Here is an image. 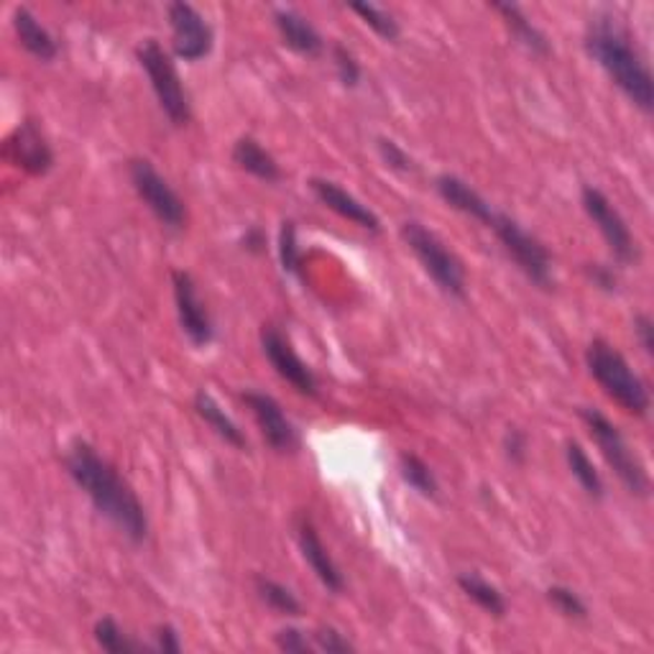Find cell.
<instances>
[{
	"mask_svg": "<svg viewBox=\"0 0 654 654\" xmlns=\"http://www.w3.org/2000/svg\"><path fill=\"white\" fill-rule=\"evenodd\" d=\"M65 468L100 517L111 521L126 540L141 544L149 537V517H146L141 498L90 443L74 440L69 445Z\"/></svg>",
	"mask_w": 654,
	"mask_h": 654,
	"instance_id": "6da1fadb",
	"label": "cell"
},
{
	"mask_svg": "<svg viewBox=\"0 0 654 654\" xmlns=\"http://www.w3.org/2000/svg\"><path fill=\"white\" fill-rule=\"evenodd\" d=\"M586 51L642 113L650 115L654 111V80L650 65L613 15L590 19L586 28Z\"/></svg>",
	"mask_w": 654,
	"mask_h": 654,
	"instance_id": "7a4b0ae2",
	"label": "cell"
},
{
	"mask_svg": "<svg viewBox=\"0 0 654 654\" xmlns=\"http://www.w3.org/2000/svg\"><path fill=\"white\" fill-rule=\"evenodd\" d=\"M586 366L590 376H594V381L604 389V394L613 404H619L632 417H647L652 406L650 389L640 379V374H634L629 360L621 356V351L613 348L611 343L601 341V337H596L586 348Z\"/></svg>",
	"mask_w": 654,
	"mask_h": 654,
	"instance_id": "3957f363",
	"label": "cell"
},
{
	"mask_svg": "<svg viewBox=\"0 0 654 654\" xmlns=\"http://www.w3.org/2000/svg\"><path fill=\"white\" fill-rule=\"evenodd\" d=\"M583 425L588 427L590 437L601 450V456L617 479L624 483V489L636 498L650 496V473L640 456L629 448L627 437L621 435V429L613 425V420L606 417L601 410H594V406H583L581 410Z\"/></svg>",
	"mask_w": 654,
	"mask_h": 654,
	"instance_id": "277c9868",
	"label": "cell"
},
{
	"mask_svg": "<svg viewBox=\"0 0 654 654\" xmlns=\"http://www.w3.org/2000/svg\"><path fill=\"white\" fill-rule=\"evenodd\" d=\"M138 65L144 67L146 77H149L153 95L159 100V107L164 111L169 123L176 128H184L192 121V103L184 88L176 65L164 46L157 38H146L144 44H138L136 49Z\"/></svg>",
	"mask_w": 654,
	"mask_h": 654,
	"instance_id": "5b68a950",
	"label": "cell"
},
{
	"mask_svg": "<svg viewBox=\"0 0 654 654\" xmlns=\"http://www.w3.org/2000/svg\"><path fill=\"white\" fill-rule=\"evenodd\" d=\"M402 238L410 245L414 259L420 261L429 279L437 284L443 295L452 299H466V268L460 259L437 238L433 230L422 226L417 220H406L402 226Z\"/></svg>",
	"mask_w": 654,
	"mask_h": 654,
	"instance_id": "8992f818",
	"label": "cell"
},
{
	"mask_svg": "<svg viewBox=\"0 0 654 654\" xmlns=\"http://www.w3.org/2000/svg\"><path fill=\"white\" fill-rule=\"evenodd\" d=\"M491 230L502 243L514 264L519 266V272L527 276L529 282L537 284L540 289H555V274H552V256L540 238L529 233L519 226L517 220L509 218L506 213H496L491 220Z\"/></svg>",
	"mask_w": 654,
	"mask_h": 654,
	"instance_id": "52a82bcc",
	"label": "cell"
},
{
	"mask_svg": "<svg viewBox=\"0 0 654 654\" xmlns=\"http://www.w3.org/2000/svg\"><path fill=\"white\" fill-rule=\"evenodd\" d=\"M128 176L136 195L144 199V205L149 207L161 226L172 230L187 226V205L149 159H130Z\"/></svg>",
	"mask_w": 654,
	"mask_h": 654,
	"instance_id": "ba28073f",
	"label": "cell"
},
{
	"mask_svg": "<svg viewBox=\"0 0 654 654\" xmlns=\"http://www.w3.org/2000/svg\"><path fill=\"white\" fill-rule=\"evenodd\" d=\"M581 203H583V210H586L588 218L594 220V226L601 230V236H604L606 245H609L613 261L621 266L636 264L640 251H636V241H634L632 230H629L627 220L621 218V213L613 207L611 199L606 197V192L594 187V184H586L581 192Z\"/></svg>",
	"mask_w": 654,
	"mask_h": 654,
	"instance_id": "9c48e42d",
	"label": "cell"
},
{
	"mask_svg": "<svg viewBox=\"0 0 654 654\" xmlns=\"http://www.w3.org/2000/svg\"><path fill=\"white\" fill-rule=\"evenodd\" d=\"M169 28H172V49L184 61H199L213 51L215 31L203 13L192 3L174 0L167 5Z\"/></svg>",
	"mask_w": 654,
	"mask_h": 654,
	"instance_id": "30bf717a",
	"label": "cell"
},
{
	"mask_svg": "<svg viewBox=\"0 0 654 654\" xmlns=\"http://www.w3.org/2000/svg\"><path fill=\"white\" fill-rule=\"evenodd\" d=\"M261 351H264V356L268 364H272L274 371L279 374L297 394L318 397V376H314L312 368L299 358L295 345L289 343V337L284 335L279 328L264 325V330H261Z\"/></svg>",
	"mask_w": 654,
	"mask_h": 654,
	"instance_id": "8fae6325",
	"label": "cell"
},
{
	"mask_svg": "<svg viewBox=\"0 0 654 654\" xmlns=\"http://www.w3.org/2000/svg\"><path fill=\"white\" fill-rule=\"evenodd\" d=\"M172 287L182 333L187 335V341L195 345V348H207V345L215 341V328L210 312H207L205 302L199 299L195 279H192L190 272L176 268V272H172Z\"/></svg>",
	"mask_w": 654,
	"mask_h": 654,
	"instance_id": "7c38bea8",
	"label": "cell"
},
{
	"mask_svg": "<svg viewBox=\"0 0 654 654\" xmlns=\"http://www.w3.org/2000/svg\"><path fill=\"white\" fill-rule=\"evenodd\" d=\"M243 402L249 406L253 420L261 429V437H264L266 445L276 452H291L297 450L299 435L291 420L284 414L282 404L276 402L272 394H264V391L249 389L243 391Z\"/></svg>",
	"mask_w": 654,
	"mask_h": 654,
	"instance_id": "4fadbf2b",
	"label": "cell"
},
{
	"mask_svg": "<svg viewBox=\"0 0 654 654\" xmlns=\"http://www.w3.org/2000/svg\"><path fill=\"white\" fill-rule=\"evenodd\" d=\"M5 157L13 167L23 169L31 176H44L51 172L54 167V151L42 128L36 126V121L26 118L11 130V136L5 138Z\"/></svg>",
	"mask_w": 654,
	"mask_h": 654,
	"instance_id": "5bb4252c",
	"label": "cell"
},
{
	"mask_svg": "<svg viewBox=\"0 0 654 654\" xmlns=\"http://www.w3.org/2000/svg\"><path fill=\"white\" fill-rule=\"evenodd\" d=\"M297 542H299V552H302L305 563L310 565V571L314 573L322 586H325L330 594H341L345 588V578L341 573V567L335 565L333 555L322 542V537L318 532V527L312 525V519L307 514H299L297 517Z\"/></svg>",
	"mask_w": 654,
	"mask_h": 654,
	"instance_id": "9a60e30c",
	"label": "cell"
},
{
	"mask_svg": "<svg viewBox=\"0 0 654 654\" xmlns=\"http://www.w3.org/2000/svg\"><path fill=\"white\" fill-rule=\"evenodd\" d=\"M310 190H312V195L328 207V210L341 215L343 220H348V222H353V226L368 230V233H381L379 215H376L368 205L360 203L358 197H353L348 190H343L337 182L314 176V180H310Z\"/></svg>",
	"mask_w": 654,
	"mask_h": 654,
	"instance_id": "2e32d148",
	"label": "cell"
},
{
	"mask_svg": "<svg viewBox=\"0 0 654 654\" xmlns=\"http://www.w3.org/2000/svg\"><path fill=\"white\" fill-rule=\"evenodd\" d=\"M435 190L445 203H448L452 210L468 215V218L483 222V226H491L496 210L486 203V197L481 195L479 190H473L471 184L460 180L456 174H440L435 180Z\"/></svg>",
	"mask_w": 654,
	"mask_h": 654,
	"instance_id": "e0dca14e",
	"label": "cell"
},
{
	"mask_svg": "<svg viewBox=\"0 0 654 654\" xmlns=\"http://www.w3.org/2000/svg\"><path fill=\"white\" fill-rule=\"evenodd\" d=\"M274 26L279 31L282 42L287 49L302 57H318L325 49L320 31L305 19L302 13H297L295 8H276L274 11Z\"/></svg>",
	"mask_w": 654,
	"mask_h": 654,
	"instance_id": "ac0fdd59",
	"label": "cell"
},
{
	"mask_svg": "<svg viewBox=\"0 0 654 654\" xmlns=\"http://www.w3.org/2000/svg\"><path fill=\"white\" fill-rule=\"evenodd\" d=\"M13 31H15V38H19V44L31 54V57H36L42 61H51L59 54L57 38H54L49 31L38 23V19L31 8H26V5L15 8Z\"/></svg>",
	"mask_w": 654,
	"mask_h": 654,
	"instance_id": "d6986e66",
	"label": "cell"
},
{
	"mask_svg": "<svg viewBox=\"0 0 654 654\" xmlns=\"http://www.w3.org/2000/svg\"><path fill=\"white\" fill-rule=\"evenodd\" d=\"M233 164L243 169L245 174L256 176L261 182H279L282 180V167L272 153H268L264 146H261L253 136H241L233 144Z\"/></svg>",
	"mask_w": 654,
	"mask_h": 654,
	"instance_id": "ffe728a7",
	"label": "cell"
},
{
	"mask_svg": "<svg viewBox=\"0 0 654 654\" xmlns=\"http://www.w3.org/2000/svg\"><path fill=\"white\" fill-rule=\"evenodd\" d=\"M195 412L199 414V420H205V425L213 429L220 440H226L228 445H233L236 450H245L249 448V440H245L243 429L236 425V420L222 410L210 391L199 389L195 394Z\"/></svg>",
	"mask_w": 654,
	"mask_h": 654,
	"instance_id": "44dd1931",
	"label": "cell"
},
{
	"mask_svg": "<svg viewBox=\"0 0 654 654\" xmlns=\"http://www.w3.org/2000/svg\"><path fill=\"white\" fill-rule=\"evenodd\" d=\"M494 8V11L502 15V21H504V26L509 28V34L517 38V42L525 46L527 51H532V54H537V57H548V54L552 51V46H550V42H548V36L542 34L540 28L535 26L532 21L527 19L525 15V11H521L519 5H514V3H494L491 5Z\"/></svg>",
	"mask_w": 654,
	"mask_h": 654,
	"instance_id": "7402d4cb",
	"label": "cell"
},
{
	"mask_svg": "<svg viewBox=\"0 0 654 654\" xmlns=\"http://www.w3.org/2000/svg\"><path fill=\"white\" fill-rule=\"evenodd\" d=\"M458 588L471 598V601L489 613L494 619L506 617V598L502 590H498L494 583L481 578L479 573H460L458 575Z\"/></svg>",
	"mask_w": 654,
	"mask_h": 654,
	"instance_id": "603a6c76",
	"label": "cell"
},
{
	"mask_svg": "<svg viewBox=\"0 0 654 654\" xmlns=\"http://www.w3.org/2000/svg\"><path fill=\"white\" fill-rule=\"evenodd\" d=\"M565 460H567V468H571L573 479L581 483L583 491H586V496L601 502V498L606 496L604 479H601V473H598V468L594 466V460H590L586 448H583L581 443L571 440L565 445Z\"/></svg>",
	"mask_w": 654,
	"mask_h": 654,
	"instance_id": "cb8c5ba5",
	"label": "cell"
},
{
	"mask_svg": "<svg viewBox=\"0 0 654 654\" xmlns=\"http://www.w3.org/2000/svg\"><path fill=\"white\" fill-rule=\"evenodd\" d=\"M399 473H402L406 486L417 491L420 496L435 498L437 491H440L435 471L417 456V452H402V456H399Z\"/></svg>",
	"mask_w": 654,
	"mask_h": 654,
	"instance_id": "d4e9b609",
	"label": "cell"
},
{
	"mask_svg": "<svg viewBox=\"0 0 654 654\" xmlns=\"http://www.w3.org/2000/svg\"><path fill=\"white\" fill-rule=\"evenodd\" d=\"M253 586H256V594L261 601H264L272 611L279 613V617H299V613H302L299 598L291 594V588L284 586V583L266 578V575H256V578H253Z\"/></svg>",
	"mask_w": 654,
	"mask_h": 654,
	"instance_id": "484cf974",
	"label": "cell"
},
{
	"mask_svg": "<svg viewBox=\"0 0 654 654\" xmlns=\"http://www.w3.org/2000/svg\"><path fill=\"white\" fill-rule=\"evenodd\" d=\"M92 634H95V642L100 650L111 652V654H136V652H146V647L141 642H136L134 636H128L123 632L118 621L113 617H103L95 621V629H92Z\"/></svg>",
	"mask_w": 654,
	"mask_h": 654,
	"instance_id": "4316f807",
	"label": "cell"
},
{
	"mask_svg": "<svg viewBox=\"0 0 654 654\" xmlns=\"http://www.w3.org/2000/svg\"><path fill=\"white\" fill-rule=\"evenodd\" d=\"M348 8L356 15H360V21H364L366 26L374 31V34H379L383 42H397V38L402 36V26H399V21L389 11H383V8L374 5V3H351Z\"/></svg>",
	"mask_w": 654,
	"mask_h": 654,
	"instance_id": "83f0119b",
	"label": "cell"
},
{
	"mask_svg": "<svg viewBox=\"0 0 654 654\" xmlns=\"http://www.w3.org/2000/svg\"><path fill=\"white\" fill-rule=\"evenodd\" d=\"M279 261L287 274H302V249H299L295 220H284L279 230Z\"/></svg>",
	"mask_w": 654,
	"mask_h": 654,
	"instance_id": "f1b7e54d",
	"label": "cell"
},
{
	"mask_svg": "<svg viewBox=\"0 0 654 654\" xmlns=\"http://www.w3.org/2000/svg\"><path fill=\"white\" fill-rule=\"evenodd\" d=\"M548 601L555 606L558 613H563L565 619H573V621H586L588 619V606L578 594H575L573 588L550 586L548 588Z\"/></svg>",
	"mask_w": 654,
	"mask_h": 654,
	"instance_id": "f546056e",
	"label": "cell"
},
{
	"mask_svg": "<svg viewBox=\"0 0 654 654\" xmlns=\"http://www.w3.org/2000/svg\"><path fill=\"white\" fill-rule=\"evenodd\" d=\"M333 65H335V74H337V80H341L343 88H348V90L358 88L360 74L364 72H360L356 54H353L348 46H343V44L333 46Z\"/></svg>",
	"mask_w": 654,
	"mask_h": 654,
	"instance_id": "4dcf8cb0",
	"label": "cell"
},
{
	"mask_svg": "<svg viewBox=\"0 0 654 654\" xmlns=\"http://www.w3.org/2000/svg\"><path fill=\"white\" fill-rule=\"evenodd\" d=\"M312 642L318 652H328V654L356 652V644H353L343 632H337L335 627H320L318 632L312 634Z\"/></svg>",
	"mask_w": 654,
	"mask_h": 654,
	"instance_id": "1f68e13d",
	"label": "cell"
},
{
	"mask_svg": "<svg viewBox=\"0 0 654 654\" xmlns=\"http://www.w3.org/2000/svg\"><path fill=\"white\" fill-rule=\"evenodd\" d=\"M379 153L381 159L387 161V167L394 169V172L412 174L414 169H417V161H414L397 141H391V138H379Z\"/></svg>",
	"mask_w": 654,
	"mask_h": 654,
	"instance_id": "d6a6232c",
	"label": "cell"
},
{
	"mask_svg": "<svg viewBox=\"0 0 654 654\" xmlns=\"http://www.w3.org/2000/svg\"><path fill=\"white\" fill-rule=\"evenodd\" d=\"M274 642L282 652H289V654L318 652L314 650V642L310 640V636H307L302 629H297V627H287V629H282V632H276Z\"/></svg>",
	"mask_w": 654,
	"mask_h": 654,
	"instance_id": "836d02e7",
	"label": "cell"
},
{
	"mask_svg": "<svg viewBox=\"0 0 654 654\" xmlns=\"http://www.w3.org/2000/svg\"><path fill=\"white\" fill-rule=\"evenodd\" d=\"M504 450H506V458H509L512 463L521 466L527 460V450H529L527 435L517 427H509L504 435Z\"/></svg>",
	"mask_w": 654,
	"mask_h": 654,
	"instance_id": "e575fe53",
	"label": "cell"
},
{
	"mask_svg": "<svg viewBox=\"0 0 654 654\" xmlns=\"http://www.w3.org/2000/svg\"><path fill=\"white\" fill-rule=\"evenodd\" d=\"M588 276H590V282L596 284L598 289H604V291H617V287H619V276H617V272H613L611 266H604V264H590L588 268Z\"/></svg>",
	"mask_w": 654,
	"mask_h": 654,
	"instance_id": "d590c367",
	"label": "cell"
},
{
	"mask_svg": "<svg viewBox=\"0 0 654 654\" xmlns=\"http://www.w3.org/2000/svg\"><path fill=\"white\" fill-rule=\"evenodd\" d=\"M634 335H636V341H640L642 351L647 353V356H652L654 353V322L647 312H640L634 318Z\"/></svg>",
	"mask_w": 654,
	"mask_h": 654,
	"instance_id": "8d00e7d4",
	"label": "cell"
},
{
	"mask_svg": "<svg viewBox=\"0 0 654 654\" xmlns=\"http://www.w3.org/2000/svg\"><path fill=\"white\" fill-rule=\"evenodd\" d=\"M153 636H157V652H164V654L182 652V640L172 624H161Z\"/></svg>",
	"mask_w": 654,
	"mask_h": 654,
	"instance_id": "74e56055",
	"label": "cell"
},
{
	"mask_svg": "<svg viewBox=\"0 0 654 654\" xmlns=\"http://www.w3.org/2000/svg\"><path fill=\"white\" fill-rule=\"evenodd\" d=\"M266 245V236L261 233V228H249L243 236V249L251 253H261V249Z\"/></svg>",
	"mask_w": 654,
	"mask_h": 654,
	"instance_id": "f35d334b",
	"label": "cell"
}]
</instances>
